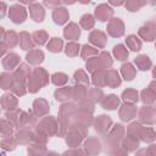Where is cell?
I'll return each mask as SVG.
<instances>
[{"label": "cell", "mask_w": 156, "mask_h": 156, "mask_svg": "<svg viewBox=\"0 0 156 156\" xmlns=\"http://www.w3.org/2000/svg\"><path fill=\"white\" fill-rule=\"evenodd\" d=\"M2 35H4V29H2L1 27H0V39L2 38Z\"/></svg>", "instance_id": "7bdbcfd3"}, {"label": "cell", "mask_w": 156, "mask_h": 156, "mask_svg": "<svg viewBox=\"0 0 156 156\" xmlns=\"http://www.w3.org/2000/svg\"><path fill=\"white\" fill-rule=\"evenodd\" d=\"M13 77L16 78L15 80H17V82H20V83H23V84H24L26 79L29 77V68H28L26 65H21V66L18 67V69L15 72Z\"/></svg>", "instance_id": "52a82bcc"}, {"label": "cell", "mask_w": 156, "mask_h": 156, "mask_svg": "<svg viewBox=\"0 0 156 156\" xmlns=\"http://www.w3.org/2000/svg\"><path fill=\"white\" fill-rule=\"evenodd\" d=\"M61 48H62V40L58 38H52L48 44V49L52 52H58Z\"/></svg>", "instance_id": "d4e9b609"}, {"label": "cell", "mask_w": 156, "mask_h": 156, "mask_svg": "<svg viewBox=\"0 0 156 156\" xmlns=\"http://www.w3.org/2000/svg\"><path fill=\"white\" fill-rule=\"evenodd\" d=\"M79 51V45L76 44V43H69L67 44V48H66V54L68 56H76Z\"/></svg>", "instance_id": "d6a6232c"}, {"label": "cell", "mask_w": 156, "mask_h": 156, "mask_svg": "<svg viewBox=\"0 0 156 156\" xmlns=\"http://www.w3.org/2000/svg\"><path fill=\"white\" fill-rule=\"evenodd\" d=\"M30 16L37 22H41L44 18V10L39 4H34L30 6Z\"/></svg>", "instance_id": "7c38bea8"}, {"label": "cell", "mask_w": 156, "mask_h": 156, "mask_svg": "<svg viewBox=\"0 0 156 156\" xmlns=\"http://www.w3.org/2000/svg\"><path fill=\"white\" fill-rule=\"evenodd\" d=\"M101 96H102V91L101 90H98V89H93L90 90V98L95 101H100L101 100Z\"/></svg>", "instance_id": "8d00e7d4"}, {"label": "cell", "mask_w": 156, "mask_h": 156, "mask_svg": "<svg viewBox=\"0 0 156 156\" xmlns=\"http://www.w3.org/2000/svg\"><path fill=\"white\" fill-rule=\"evenodd\" d=\"M12 130L11 124H9L6 121H0V132L5 133V134H10Z\"/></svg>", "instance_id": "d590c367"}, {"label": "cell", "mask_w": 156, "mask_h": 156, "mask_svg": "<svg viewBox=\"0 0 156 156\" xmlns=\"http://www.w3.org/2000/svg\"><path fill=\"white\" fill-rule=\"evenodd\" d=\"M5 41H6V45H7V46L13 48V46L17 44V41H18L17 34H16L15 32H7V33L5 34Z\"/></svg>", "instance_id": "4316f807"}, {"label": "cell", "mask_w": 156, "mask_h": 156, "mask_svg": "<svg viewBox=\"0 0 156 156\" xmlns=\"http://www.w3.org/2000/svg\"><path fill=\"white\" fill-rule=\"evenodd\" d=\"M113 54L117 57V60H119V61L126 60L128 57V51H127V49H124L123 45H116L113 48Z\"/></svg>", "instance_id": "44dd1931"}, {"label": "cell", "mask_w": 156, "mask_h": 156, "mask_svg": "<svg viewBox=\"0 0 156 156\" xmlns=\"http://www.w3.org/2000/svg\"><path fill=\"white\" fill-rule=\"evenodd\" d=\"M122 74H123L124 79L132 80L133 77H134V74H135V71H134V68H133V66L130 63H124L122 66Z\"/></svg>", "instance_id": "d6986e66"}, {"label": "cell", "mask_w": 156, "mask_h": 156, "mask_svg": "<svg viewBox=\"0 0 156 156\" xmlns=\"http://www.w3.org/2000/svg\"><path fill=\"white\" fill-rule=\"evenodd\" d=\"M93 83L98 87H104L106 84V74L104 73V71L99 69L98 72H94L93 76Z\"/></svg>", "instance_id": "2e32d148"}, {"label": "cell", "mask_w": 156, "mask_h": 156, "mask_svg": "<svg viewBox=\"0 0 156 156\" xmlns=\"http://www.w3.org/2000/svg\"><path fill=\"white\" fill-rule=\"evenodd\" d=\"M68 80V77L63 73H55L52 76V83L55 85H63Z\"/></svg>", "instance_id": "4dcf8cb0"}, {"label": "cell", "mask_w": 156, "mask_h": 156, "mask_svg": "<svg viewBox=\"0 0 156 156\" xmlns=\"http://www.w3.org/2000/svg\"><path fill=\"white\" fill-rule=\"evenodd\" d=\"M20 44H21V46H22L23 50H29V49L33 48V43L30 41L29 34H27L24 32H22L20 34Z\"/></svg>", "instance_id": "ac0fdd59"}, {"label": "cell", "mask_w": 156, "mask_h": 156, "mask_svg": "<svg viewBox=\"0 0 156 156\" xmlns=\"http://www.w3.org/2000/svg\"><path fill=\"white\" fill-rule=\"evenodd\" d=\"M10 17H11V20L15 22V23H22L24 20H26V16H27V13H26V10L22 7V6H20V5H15V6H12L11 9H10Z\"/></svg>", "instance_id": "7a4b0ae2"}, {"label": "cell", "mask_w": 156, "mask_h": 156, "mask_svg": "<svg viewBox=\"0 0 156 156\" xmlns=\"http://www.w3.org/2000/svg\"><path fill=\"white\" fill-rule=\"evenodd\" d=\"M79 35H80V32L74 23H69L65 28V37L67 39H77Z\"/></svg>", "instance_id": "4fadbf2b"}, {"label": "cell", "mask_w": 156, "mask_h": 156, "mask_svg": "<svg viewBox=\"0 0 156 156\" xmlns=\"http://www.w3.org/2000/svg\"><path fill=\"white\" fill-rule=\"evenodd\" d=\"M52 17H54L55 23H57V24H63V23L68 20V12H67V10H66L65 7H58V9H56V10L54 11Z\"/></svg>", "instance_id": "8992f818"}, {"label": "cell", "mask_w": 156, "mask_h": 156, "mask_svg": "<svg viewBox=\"0 0 156 156\" xmlns=\"http://www.w3.org/2000/svg\"><path fill=\"white\" fill-rule=\"evenodd\" d=\"M71 94H72V89L69 87H65V88H60L55 91V98L58 101H65L69 98Z\"/></svg>", "instance_id": "5bb4252c"}, {"label": "cell", "mask_w": 156, "mask_h": 156, "mask_svg": "<svg viewBox=\"0 0 156 156\" xmlns=\"http://www.w3.org/2000/svg\"><path fill=\"white\" fill-rule=\"evenodd\" d=\"M135 63H136V65H138V67H139L140 69H143V71L147 69V68L150 67V65H151V62H150L149 57H147V56H145V55H141V56L136 57V58H135Z\"/></svg>", "instance_id": "603a6c76"}, {"label": "cell", "mask_w": 156, "mask_h": 156, "mask_svg": "<svg viewBox=\"0 0 156 156\" xmlns=\"http://www.w3.org/2000/svg\"><path fill=\"white\" fill-rule=\"evenodd\" d=\"M118 102H119V100L116 95H108L105 98V100L101 104H102V107L106 110H115L118 106Z\"/></svg>", "instance_id": "8fae6325"}, {"label": "cell", "mask_w": 156, "mask_h": 156, "mask_svg": "<svg viewBox=\"0 0 156 156\" xmlns=\"http://www.w3.org/2000/svg\"><path fill=\"white\" fill-rule=\"evenodd\" d=\"M96 52H98L96 49H94V48H91V46H88V45H84V46H83L82 56H83V57H87V56L94 55V54H96Z\"/></svg>", "instance_id": "e575fe53"}, {"label": "cell", "mask_w": 156, "mask_h": 156, "mask_svg": "<svg viewBox=\"0 0 156 156\" xmlns=\"http://www.w3.org/2000/svg\"><path fill=\"white\" fill-rule=\"evenodd\" d=\"M46 80H48V76H46L45 71H43L41 68H35L32 73V77L28 80L29 91L34 93V91L39 90L40 87L46 83Z\"/></svg>", "instance_id": "6da1fadb"}, {"label": "cell", "mask_w": 156, "mask_h": 156, "mask_svg": "<svg viewBox=\"0 0 156 156\" xmlns=\"http://www.w3.org/2000/svg\"><path fill=\"white\" fill-rule=\"evenodd\" d=\"M111 124V119L107 116H100L98 117L96 122H95V129L100 133H104L106 129H108V126Z\"/></svg>", "instance_id": "ba28073f"}, {"label": "cell", "mask_w": 156, "mask_h": 156, "mask_svg": "<svg viewBox=\"0 0 156 156\" xmlns=\"http://www.w3.org/2000/svg\"><path fill=\"white\" fill-rule=\"evenodd\" d=\"M48 110H49V106L44 100H35L34 101V111H35L37 116L46 113Z\"/></svg>", "instance_id": "e0dca14e"}, {"label": "cell", "mask_w": 156, "mask_h": 156, "mask_svg": "<svg viewBox=\"0 0 156 156\" xmlns=\"http://www.w3.org/2000/svg\"><path fill=\"white\" fill-rule=\"evenodd\" d=\"M13 83V79L12 77L9 74V73H2L1 74V78H0V88L2 89H10L11 85Z\"/></svg>", "instance_id": "cb8c5ba5"}, {"label": "cell", "mask_w": 156, "mask_h": 156, "mask_svg": "<svg viewBox=\"0 0 156 156\" xmlns=\"http://www.w3.org/2000/svg\"><path fill=\"white\" fill-rule=\"evenodd\" d=\"M44 2H45V5L46 6H56V5H58L60 4V0H44Z\"/></svg>", "instance_id": "74e56055"}, {"label": "cell", "mask_w": 156, "mask_h": 156, "mask_svg": "<svg viewBox=\"0 0 156 156\" xmlns=\"http://www.w3.org/2000/svg\"><path fill=\"white\" fill-rule=\"evenodd\" d=\"M6 13V4L5 2H0V18H2Z\"/></svg>", "instance_id": "f35d334b"}, {"label": "cell", "mask_w": 156, "mask_h": 156, "mask_svg": "<svg viewBox=\"0 0 156 156\" xmlns=\"http://www.w3.org/2000/svg\"><path fill=\"white\" fill-rule=\"evenodd\" d=\"M17 104V100L12 96V95H4L1 99V105L4 108H13Z\"/></svg>", "instance_id": "ffe728a7"}, {"label": "cell", "mask_w": 156, "mask_h": 156, "mask_svg": "<svg viewBox=\"0 0 156 156\" xmlns=\"http://www.w3.org/2000/svg\"><path fill=\"white\" fill-rule=\"evenodd\" d=\"M112 13H113L112 9L108 7L107 5H100L95 10V15H96L99 21H107L112 16Z\"/></svg>", "instance_id": "3957f363"}, {"label": "cell", "mask_w": 156, "mask_h": 156, "mask_svg": "<svg viewBox=\"0 0 156 156\" xmlns=\"http://www.w3.org/2000/svg\"><path fill=\"white\" fill-rule=\"evenodd\" d=\"M119 83H121V80H119L117 72L116 71H108L106 74V84H108L110 87H116V85H119Z\"/></svg>", "instance_id": "9a60e30c"}, {"label": "cell", "mask_w": 156, "mask_h": 156, "mask_svg": "<svg viewBox=\"0 0 156 156\" xmlns=\"http://www.w3.org/2000/svg\"><path fill=\"white\" fill-rule=\"evenodd\" d=\"M110 1H111V4L117 5V6H118V5H121V4L123 2V0H110Z\"/></svg>", "instance_id": "60d3db41"}, {"label": "cell", "mask_w": 156, "mask_h": 156, "mask_svg": "<svg viewBox=\"0 0 156 156\" xmlns=\"http://www.w3.org/2000/svg\"><path fill=\"white\" fill-rule=\"evenodd\" d=\"M74 79H76L77 83H82L84 85H89V79H88L87 74L83 71H80V69L74 73Z\"/></svg>", "instance_id": "1f68e13d"}, {"label": "cell", "mask_w": 156, "mask_h": 156, "mask_svg": "<svg viewBox=\"0 0 156 156\" xmlns=\"http://www.w3.org/2000/svg\"><path fill=\"white\" fill-rule=\"evenodd\" d=\"M85 95H87V91H85L84 87H82V85L74 87V89H72V96L76 100H82L83 98H85Z\"/></svg>", "instance_id": "83f0119b"}, {"label": "cell", "mask_w": 156, "mask_h": 156, "mask_svg": "<svg viewBox=\"0 0 156 156\" xmlns=\"http://www.w3.org/2000/svg\"><path fill=\"white\" fill-rule=\"evenodd\" d=\"M134 115V106L130 105H124L123 108L121 110V117L123 121H129Z\"/></svg>", "instance_id": "7402d4cb"}, {"label": "cell", "mask_w": 156, "mask_h": 156, "mask_svg": "<svg viewBox=\"0 0 156 156\" xmlns=\"http://www.w3.org/2000/svg\"><path fill=\"white\" fill-rule=\"evenodd\" d=\"M127 44H128V46H129L133 51L140 50V46H141L140 41H139V40L136 39V37H134V35H130V37L127 38Z\"/></svg>", "instance_id": "f546056e"}, {"label": "cell", "mask_w": 156, "mask_h": 156, "mask_svg": "<svg viewBox=\"0 0 156 156\" xmlns=\"http://www.w3.org/2000/svg\"><path fill=\"white\" fill-rule=\"evenodd\" d=\"M27 61L29 63H33V65H37V63H40L44 58V54L40 51V50H30L28 54H27Z\"/></svg>", "instance_id": "9c48e42d"}, {"label": "cell", "mask_w": 156, "mask_h": 156, "mask_svg": "<svg viewBox=\"0 0 156 156\" xmlns=\"http://www.w3.org/2000/svg\"><path fill=\"white\" fill-rule=\"evenodd\" d=\"M108 33L112 35V37H119L123 34V23L117 18V20H113L110 24H108V28H107Z\"/></svg>", "instance_id": "277c9868"}, {"label": "cell", "mask_w": 156, "mask_h": 156, "mask_svg": "<svg viewBox=\"0 0 156 156\" xmlns=\"http://www.w3.org/2000/svg\"><path fill=\"white\" fill-rule=\"evenodd\" d=\"M65 1V4H73L76 0H63Z\"/></svg>", "instance_id": "b9f144b4"}, {"label": "cell", "mask_w": 156, "mask_h": 156, "mask_svg": "<svg viewBox=\"0 0 156 156\" xmlns=\"http://www.w3.org/2000/svg\"><path fill=\"white\" fill-rule=\"evenodd\" d=\"M5 52H6V45L2 44V43H0V57H1Z\"/></svg>", "instance_id": "ab89813d"}, {"label": "cell", "mask_w": 156, "mask_h": 156, "mask_svg": "<svg viewBox=\"0 0 156 156\" xmlns=\"http://www.w3.org/2000/svg\"><path fill=\"white\" fill-rule=\"evenodd\" d=\"M80 24H82V27L84 28V29H90L93 26H94V18H93V16L91 15H89V13H87V15H84L82 18H80Z\"/></svg>", "instance_id": "484cf974"}, {"label": "cell", "mask_w": 156, "mask_h": 156, "mask_svg": "<svg viewBox=\"0 0 156 156\" xmlns=\"http://www.w3.org/2000/svg\"><path fill=\"white\" fill-rule=\"evenodd\" d=\"M18 62H20V57H18L16 54L11 52V54H9V55L4 58L2 65H4V67H5L6 69H12Z\"/></svg>", "instance_id": "30bf717a"}, {"label": "cell", "mask_w": 156, "mask_h": 156, "mask_svg": "<svg viewBox=\"0 0 156 156\" xmlns=\"http://www.w3.org/2000/svg\"><path fill=\"white\" fill-rule=\"evenodd\" d=\"M20 1H22V2H24V4H29V2L33 1V0H20Z\"/></svg>", "instance_id": "ee69618b"}, {"label": "cell", "mask_w": 156, "mask_h": 156, "mask_svg": "<svg viewBox=\"0 0 156 156\" xmlns=\"http://www.w3.org/2000/svg\"><path fill=\"white\" fill-rule=\"evenodd\" d=\"M89 40H90L93 44H95L96 46L104 48V45H105V43H106V37H105V34H104L102 32H100V30H94V32L90 33Z\"/></svg>", "instance_id": "5b68a950"}, {"label": "cell", "mask_w": 156, "mask_h": 156, "mask_svg": "<svg viewBox=\"0 0 156 156\" xmlns=\"http://www.w3.org/2000/svg\"><path fill=\"white\" fill-rule=\"evenodd\" d=\"M33 39L37 44L39 45H43L46 40H48V34L44 32V30H39V32H34L33 34Z\"/></svg>", "instance_id": "f1b7e54d"}, {"label": "cell", "mask_w": 156, "mask_h": 156, "mask_svg": "<svg viewBox=\"0 0 156 156\" xmlns=\"http://www.w3.org/2000/svg\"><path fill=\"white\" fill-rule=\"evenodd\" d=\"M122 96L126 101L127 100H130V101H136L138 100V93L134 91V90H126Z\"/></svg>", "instance_id": "836d02e7"}]
</instances>
